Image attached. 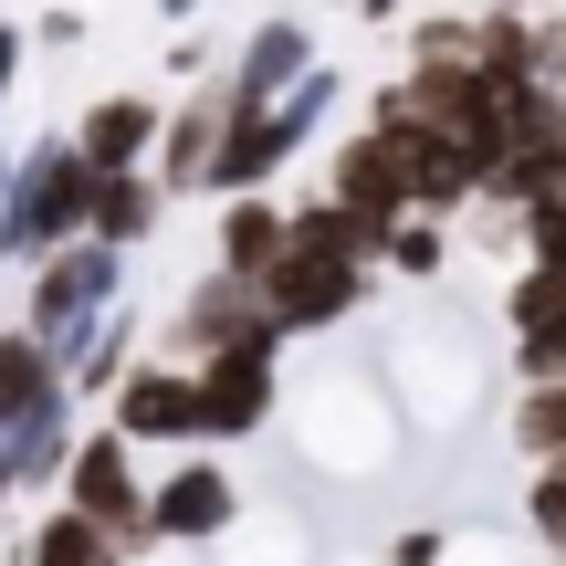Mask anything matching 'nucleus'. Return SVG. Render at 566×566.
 Wrapping results in <instances>:
<instances>
[{
	"instance_id": "1a4fd4ad",
	"label": "nucleus",
	"mask_w": 566,
	"mask_h": 566,
	"mask_svg": "<svg viewBox=\"0 0 566 566\" xmlns=\"http://www.w3.org/2000/svg\"><path fill=\"white\" fill-rule=\"evenodd\" d=\"M325 189H336L357 221H409V137H378V126H346L336 158H325Z\"/></svg>"
},
{
	"instance_id": "c85d7f7f",
	"label": "nucleus",
	"mask_w": 566,
	"mask_h": 566,
	"mask_svg": "<svg viewBox=\"0 0 566 566\" xmlns=\"http://www.w3.org/2000/svg\"><path fill=\"white\" fill-rule=\"evenodd\" d=\"M399 11H409V0H357V21H367V32H388Z\"/></svg>"
},
{
	"instance_id": "4be33fe9",
	"label": "nucleus",
	"mask_w": 566,
	"mask_h": 566,
	"mask_svg": "<svg viewBox=\"0 0 566 566\" xmlns=\"http://www.w3.org/2000/svg\"><path fill=\"white\" fill-rule=\"evenodd\" d=\"M525 535L535 546H566V462H525Z\"/></svg>"
},
{
	"instance_id": "72a5a7b5",
	"label": "nucleus",
	"mask_w": 566,
	"mask_h": 566,
	"mask_svg": "<svg viewBox=\"0 0 566 566\" xmlns=\"http://www.w3.org/2000/svg\"><path fill=\"white\" fill-rule=\"evenodd\" d=\"M11 566H21V556H11Z\"/></svg>"
},
{
	"instance_id": "4468645a",
	"label": "nucleus",
	"mask_w": 566,
	"mask_h": 566,
	"mask_svg": "<svg viewBox=\"0 0 566 566\" xmlns=\"http://www.w3.org/2000/svg\"><path fill=\"white\" fill-rule=\"evenodd\" d=\"M158 221H168L158 168H95V210H84V231H95V242L137 252V242H158Z\"/></svg>"
},
{
	"instance_id": "f257e3e1",
	"label": "nucleus",
	"mask_w": 566,
	"mask_h": 566,
	"mask_svg": "<svg viewBox=\"0 0 566 566\" xmlns=\"http://www.w3.org/2000/svg\"><path fill=\"white\" fill-rule=\"evenodd\" d=\"M84 210H95V168H84L74 137H42L21 147L11 189H0V263H42L53 242H74Z\"/></svg>"
},
{
	"instance_id": "412c9836",
	"label": "nucleus",
	"mask_w": 566,
	"mask_h": 566,
	"mask_svg": "<svg viewBox=\"0 0 566 566\" xmlns=\"http://www.w3.org/2000/svg\"><path fill=\"white\" fill-rule=\"evenodd\" d=\"M378 273H399V283H441V273H451V221H430V210L388 221V231H378Z\"/></svg>"
},
{
	"instance_id": "20e7f679",
	"label": "nucleus",
	"mask_w": 566,
	"mask_h": 566,
	"mask_svg": "<svg viewBox=\"0 0 566 566\" xmlns=\"http://www.w3.org/2000/svg\"><path fill=\"white\" fill-rule=\"evenodd\" d=\"M189 378H200V441H263L283 420V336L273 325L189 357Z\"/></svg>"
},
{
	"instance_id": "6ab92c4d",
	"label": "nucleus",
	"mask_w": 566,
	"mask_h": 566,
	"mask_svg": "<svg viewBox=\"0 0 566 566\" xmlns=\"http://www.w3.org/2000/svg\"><path fill=\"white\" fill-rule=\"evenodd\" d=\"M21 566H137V556H126L105 525H84L74 504H53L32 535H21Z\"/></svg>"
},
{
	"instance_id": "393cba45",
	"label": "nucleus",
	"mask_w": 566,
	"mask_h": 566,
	"mask_svg": "<svg viewBox=\"0 0 566 566\" xmlns=\"http://www.w3.org/2000/svg\"><path fill=\"white\" fill-rule=\"evenodd\" d=\"M378 566H451V525H399Z\"/></svg>"
},
{
	"instance_id": "b1692460",
	"label": "nucleus",
	"mask_w": 566,
	"mask_h": 566,
	"mask_svg": "<svg viewBox=\"0 0 566 566\" xmlns=\"http://www.w3.org/2000/svg\"><path fill=\"white\" fill-rule=\"evenodd\" d=\"M525 53H535V84H566V11H525Z\"/></svg>"
},
{
	"instance_id": "9d476101",
	"label": "nucleus",
	"mask_w": 566,
	"mask_h": 566,
	"mask_svg": "<svg viewBox=\"0 0 566 566\" xmlns=\"http://www.w3.org/2000/svg\"><path fill=\"white\" fill-rule=\"evenodd\" d=\"M263 325H273V315H263V283L210 263V273L179 294V304H168V357H210V346H231V336H263Z\"/></svg>"
},
{
	"instance_id": "f8f14e48",
	"label": "nucleus",
	"mask_w": 566,
	"mask_h": 566,
	"mask_svg": "<svg viewBox=\"0 0 566 566\" xmlns=\"http://www.w3.org/2000/svg\"><path fill=\"white\" fill-rule=\"evenodd\" d=\"M221 126H231V95H221V74H200V95H179V105H168V126H158V158H147L168 200H200Z\"/></svg>"
},
{
	"instance_id": "ddd939ff",
	"label": "nucleus",
	"mask_w": 566,
	"mask_h": 566,
	"mask_svg": "<svg viewBox=\"0 0 566 566\" xmlns=\"http://www.w3.org/2000/svg\"><path fill=\"white\" fill-rule=\"evenodd\" d=\"M158 126H168V105L137 95V84H116V95H95L63 137L84 147V168H147V158H158Z\"/></svg>"
},
{
	"instance_id": "473e14b6",
	"label": "nucleus",
	"mask_w": 566,
	"mask_h": 566,
	"mask_svg": "<svg viewBox=\"0 0 566 566\" xmlns=\"http://www.w3.org/2000/svg\"><path fill=\"white\" fill-rule=\"evenodd\" d=\"M556 566H566V546H556Z\"/></svg>"
},
{
	"instance_id": "f03ea898",
	"label": "nucleus",
	"mask_w": 566,
	"mask_h": 566,
	"mask_svg": "<svg viewBox=\"0 0 566 566\" xmlns=\"http://www.w3.org/2000/svg\"><path fill=\"white\" fill-rule=\"evenodd\" d=\"M105 304H126V252H116V242H95V231L53 242V252L32 263V283H21V325H32L53 357H74L84 325H95Z\"/></svg>"
},
{
	"instance_id": "7c9ffc66",
	"label": "nucleus",
	"mask_w": 566,
	"mask_h": 566,
	"mask_svg": "<svg viewBox=\"0 0 566 566\" xmlns=\"http://www.w3.org/2000/svg\"><path fill=\"white\" fill-rule=\"evenodd\" d=\"M158 21H200V0H158Z\"/></svg>"
},
{
	"instance_id": "9b49d317",
	"label": "nucleus",
	"mask_w": 566,
	"mask_h": 566,
	"mask_svg": "<svg viewBox=\"0 0 566 566\" xmlns=\"http://www.w3.org/2000/svg\"><path fill=\"white\" fill-rule=\"evenodd\" d=\"M304 63H325L315 53V21H294V11H263L242 32V53L221 63V95H231V116H252V105H273L283 84L304 74Z\"/></svg>"
},
{
	"instance_id": "cd10ccee",
	"label": "nucleus",
	"mask_w": 566,
	"mask_h": 566,
	"mask_svg": "<svg viewBox=\"0 0 566 566\" xmlns=\"http://www.w3.org/2000/svg\"><path fill=\"white\" fill-rule=\"evenodd\" d=\"M168 74H189V84H200V74H210V42H200V32H179V42H168Z\"/></svg>"
},
{
	"instance_id": "a211bd4d",
	"label": "nucleus",
	"mask_w": 566,
	"mask_h": 566,
	"mask_svg": "<svg viewBox=\"0 0 566 566\" xmlns=\"http://www.w3.org/2000/svg\"><path fill=\"white\" fill-rule=\"evenodd\" d=\"M126 367H137V315H126V304H105V315L84 325V346L63 357V388H74V399H105Z\"/></svg>"
},
{
	"instance_id": "0eeeda50",
	"label": "nucleus",
	"mask_w": 566,
	"mask_h": 566,
	"mask_svg": "<svg viewBox=\"0 0 566 566\" xmlns=\"http://www.w3.org/2000/svg\"><path fill=\"white\" fill-rule=\"evenodd\" d=\"M504 367L525 378H566V263H514L504 273Z\"/></svg>"
},
{
	"instance_id": "a878e982",
	"label": "nucleus",
	"mask_w": 566,
	"mask_h": 566,
	"mask_svg": "<svg viewBox=\"0 0 566 566\" xmlns=\"http://www.w3.org/2000/svg\"><path fill=\"white\" fill-rule=\"evenodd\" d=\"M32 42H42V53H74V42H84V11H74V0H53V11L32 21Z\"/></svg>"
},
{
	"instance_id": "dca6fc26",
	"label": "nucleus",
	"mask_w": 566,
	"mask_h": 566,
	"mask_svg": "<svg viewBox=\"0 0 566 566\" xmlns=\"http://www.w3.org/2000/svg\"><path fill=\"white\" fill-rule=\"evenodd\" d=\"M273 252H283V200L273 189H231L221 221H210V263L221 273H263Z\"/></svg>"
},
{
	"instance_id": "423d86ee",
	"label": "nucleus",
	"mask_w": 566,
	"mask_h": 566,
	"mask_svg": "<svg viewBox=\"0 0 566 566\" xmlns=\"http://www.w3.org/2000/svg\"><path fill=\"white\" fill-rule=\"evenodd\" d=\"M231 525H242V483H231V462H210L189 441V462H168L147 483V546H221Z\"/></svg>"
},
{
	"instance_id": "39448f33",
	"label": "nucleus",
	"mask_w": 566,
	"mask_h": 566,
	"mask_svg": "<svg viewBox=\"0 0 566 566\" xmlns=\"http://www.w3.org/2000/svg\"><path fill=\"white\" fill-rule=\"evenodd\" d=\"M53 504H74L84 525H105L126 556H158V546H147V472H137V441H126L116 420H105V430H74V462H63Z\"/></svg>"
},
{
	"instance_id": "7ed1b4c3",
	"label": "nucleus",
	"mask_w": 566,
	"mask_h": 566,
	"mask_svg": "<svg viewBox=\"0 0 566 566\" xmlns=\"http://www.w3.org/2000/svg\"><path fill=\"white\" fill-rule=\"evenodd\" d=\"M252 283H263V315H273L283 346L294 336H336V325H357L367 304H378V263H336V252H304V242H283Z\"/></svg>"
},
{
	"instance_id": "f3484780",
	"label": "nucleus",
	"mask_w": 566,
	"mask_h": 566,
	"mask_svg": "<svg viewBox=\"0 0 566 566\" xmlns=\"http://www.w3.org/2000/svg\"><path fill=\"white\" fill-rule=\"evenodd\" d=\"M0 462H11L21 493H53L63 462H74V399H53V409H32L21 430H0Z\"/></svg>"
},
{
	"instance_id": "5701e85b",
	"label": "nucleus",
	"mask_w": 566,
	"mask_h": 566,
	"mask_svg": "<svg viewBox=\"0 0 566 566\" xmlns=\"http://www.w3.org/2000/svg\"><path fill=\"white\" fill-rule=\"evenodd\" d=\"M399 32H409V63H472V11H420Z\"/></svg>"
},
{
	"instance_id": "aec40b11",
	"label": "nucleus",
	"mask_w": 566,
	"mask_h": 566,
	"mask_svg": "<svg viewBox=\"0 0 566 566\" xmlns=\"http://www.w3.org/2000/svg\"><path fill=\"white\" fill-rule=\"evenodd\" d=\"M504 441H514V462H566V378H525L514 388Z\"/></svg>"
},
{
	"instance_id": "2eb2a0df",
	"label": "nucleus",
	"mask_w": 566,
	"mask_h": 566,
	"mask_svg": "<svg viewBox=\"0 0 566 566\" xmlns=\"http://www.w3.org/2000/svg\"><path fill=\"white\" fill-rule=\"evenodd\" d=\"M53 399H74V388H63V357L32 336V325H0V430H21Z\"/></svg>"
},
{
	"instance_id": "c756f323",
	"label": "nucleus",
	"mask_w": 566,
	"mask_h": 566,
	"mask_svg": "<svg viewBox=\"0 0 566 566\" xmlns=\"http://www.w3.org/2000/svg\"><path fill=\"white\" fill-rule=\"evenodd\" d=\"M11 168H21V147H11V126H0V189H11Z\"/></svg>"
},
{
	"instance_id": "bb28decb",
	"label": "nucleus",
	"mask_w": 566,
	"mask_h": 566,
	"mask_svg": "<svg viewBox=\"0 0 566 566\" xmlns=\"http://www.w3.org/2000/svg\"><path fill=\"white\" fill-rule=\"evenodd\" d=\"M21 63H32V32H21V21L0 11V105H11V84H21Z\"/></svg>"
},
{
	"instance_id": "2f4dec72",
	"label": "nucleus",
	"mask_w": 566,
	"mask_h": 566,
	"mask_svg": "<svg viewBox=\"0 0 566 566\" xmlns=\"http://www.w3.org/2000/svg\"><path fill=\"white\" fill-rule=\"evenodd\" d=\"M11 504H21V483H11V462H0V514H11Z\"/></svg>"
},
{
	"instance_id": "6e6552de",
	"label": "nucleus",
	"mask_w": 566,
	"mask_h": 566,
	"mask_svg": "<svg viewBox=\"0 0 566 566\" xmlns=\"http://www.w3.org/2000/svg\"><path fill=\"white\" fill-rule=\"evenodd\" d=\"M105 420L126 430V441H200V378H189V357H137L116 388H105Z\"/></svg>"
}]
</instances>
